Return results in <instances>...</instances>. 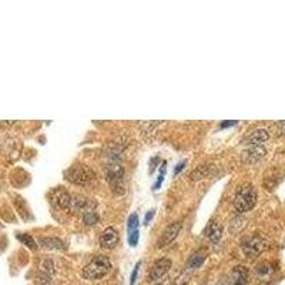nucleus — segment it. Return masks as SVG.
Returning a JSON list of instances; mask_svg holds the SVG:
<instances>
[{"label":"nucleus","instance_id":"obj_15","mask_svg":"<svg viewBox=\"0 0 285 285\" xmlns=\"http://www.w3.org/2000/svg\"><path fill=\"white\" fill-rule=\"evenodd\" d=\"M205 258H207L205 250H197V251H194L193 254L187 258L185 267H187L188 270H197V268H200V267L204 264Z\"/></svg>","mask_w":285,"mask_h":285},{"label":"nucleus","instance_id":"obj_12","mask_svg":"<svg viewBox=\"0 0 285 285\" xmlns=\"http://www.w3.org/2000/svg\"><path fill=\"white\" fill-rule=\"evenodd\" d=\"M51 203L54 204L56 207H59L61 210H69L71 204V195L70 193H67L63 188H56L53 194H51Z\"/></svg>","mask_w":285,"mask_h":285},{"label":"nucleus","instance_id":"obj_29","mask_svg":"<svg viewBox=\"0 0 285 285\" xmlns=\"http://www.w3.org/2000/svg\"><path fill=\"white\" fill-rule=\"evenodd\" d=\"M237 124V122H224L220 124V129H225V127H230V126H234Z\"/></svg>","mask_w":285,"mask_h":285},{"label":"nucleus","instance_id":"obj_23","mask_svg":"<svg viewBox=\"0 0 285 285\" xmlns=\"http://www.w3.org/2000/svg\"><path fill=\"white\" fill-rule=\"evenodd\" d=\"M129 243L132 247H136L137 243H139V230H136V231H133L129 234Z\"/></svg>","mask_w":285,"mask_h":285},{"label":"nucleus","instance_id":"obj_11","mask_svg":"<svg viewBox=\"0 0 285 285\" xmlns=\"http://www.w3.org/2000/svg\"><path fill=\"white\" fill-rule=\"evenodd\" d=\"M270 139V133L265 129H257L253 130L251 133H248L244 139L241 140L243 144H248V145H261L263 142H265Z\"/></svg>","mask_w":285,"mask_h":285},{"label":"nucleus","instance_id":"obj_5","mask_svg":"<svg viewBox=\"0 0 285 285\" xmlns=\"http://www.w3.org/2000/svg\"><path fill=\"white\" fill-rule=\"evenodd\" d=\"M265 247H267V241H265L261 235H253V237L247 238L244 243H243V245H241L243 253H244L245 257H248V258L258 257V255L264 251Z\"/></svg>","mask_w":285,"mask_h":285},{"label":"nucleus","instance_id":"obj_8","mask_svg":"<svg viewBox=\"0 0 285 285\" xmlns=\"http://www.w3.org/2000/svg\"><path fill=\"white\" fill-rule=\"evenodd\" d=\"M181 227H183V223H181V221H174V223H171V224L164 230L163 234L160 235L157 247H158V248H163L165 245L171 244L174 240L177 238L178 233L181 231Z\"/></svg>","mask_w":285,"mask_h":285},{"label":"nucleus","instance_id":"obj_27","mask_svg":"<svg viewBox=\"0 0 285 285\" xmlns=\"http://www.w3.org/2000/svg\"><path fill=\"white\" fill-rule=\"evenodd\" d=\"M154 214H155V211H154V210H150L148 213L145 214V217H144V224H148V223L151 221V218L154 217Z\"/></svg>","mask_w":285,"mask_h":285},{"label":"nucleus","instance_id":"obj_22","mask_svg":"<svg viewBox=\"0 0 285 285\" xmlns=\"http://www.w3.org/2000/svg\"><path fill=\"white\" fill-rule=\"evenodd\" d=\"M160 124H163V122H144L140 123V127H142L144 132H151V129L160 126Z\"/></svg>","mask_w":285,"mask_h":285},{"label":"nucleus","instance_id":"obj_1","mask_svg":"<svg viewBox=\"0 0 285 285\" xmlns=\"http://www.w3.org/2000/svg\"><path fill=\"white\" fill-rule=\"evenodd\" d=\"M112 261L106 255H96L92 261L83 268V278L86 280H100L110 273Z\"/></svg>","mask_w":285,"mask_h":285},{"label":"nucleus","instance_id":"obj_19","mask_svg":"<svg viewBox=\"0 0 285 285\" xmlns=\"http://www.w3.org/2000/svg\"><path fill=\"white\" fill-rule=\"evenodd\" d=\"M255 273L258 275H261V277H265V275L273 273V268H271V265L268 264V263H261V264L255 267Z\"/></svg>","mask_w":285,"mask_h":285},{"label":"nucleus","instance_id":"obj_9","mask_svg":"<svg viewBox=\"0 0 285 285\" xmlns=\"http://www.w3.org/2000/svg\"><path fill=\"white\" fill-rule=\"evenodd\" d=\"M265 154H267V150L263 144L261 145H250L241 154V160L247 164H254L260 161L261 158H264Z\"/></svg>","mask_w":285,"mask_h":285},{"label":"nucleus","instance_id":"obj_18","mask_svg":"<svg viewBox=\"0 0 285 285\" xmlns=\"http://www.w3.org/2000/svg\"><path fill=\"white\" fill-rule=\"evenodd\" d=\"M100 220V215L96 213V211H89V213L83 214V221L86 225H96Z\"/></svg>","mask_w":285,"mask_h":285},{"label":"nucleus","instance_id":"obj_10","mask_svg":"<svg viewBox=\"0 0 285 285\" xmlns=\"http://www.w3.org/2000/svg\"><path fill=\"white\" fill-rule=\"evenodd\" d=\"M204 235L210 243H218L223 237V224L218 220H211L204 230Z\"/></svg>","mask_w":285,"mask_h":285},{"label":"nucleus","instance_id":"obj_30","mask_svg":"<svg viewBox=\"0 0 285 285\" xmlns=\"http://www.w3.org/2000/svg\"><path fill=\"white\" fill-rule=\"evenodd\" d=\"M217 285H231V281L228 280V278H223V280H220Z\"/></svg>","mask_w":285,"mask_h":285},{"label":"nucleus","instance_id":"obj_2","mask_svg":"<svg viewBox=\"0 0 285 285\" xmlns=\"http://www.w3.org/2000/svg\"><path fill=\"white\" fill-rule=\"evenodd\" d=\"M257 200H258V194H257L254 185H251V184L243 185L235 194V211L238 214H243L253 210L254 205L257 204Z\"/></svg>","mask_w":285,"mask_h":285},{"label":"nucleus","instance_id":"obj_6","mask_svg":"<svg viewBox=\"0 0 285 285\" xmlns=\"http://www.w3.org/2000/svg\"><path fill=\"white\" fill-rule=\"evenodd\" d=\"M97 207V203L96 200L93 198H89V197H84V195H71V204H70V211L73 213H89V211H94Z\"/></svg>","mask_w":285,"mask_h":285},{"label":"nucleus","instance_id":"obj_7","mask_svg":"<svg viewBox=\"0 0 285 285\" xmlns=\"http://www.w3.org/2000/svg\"><path fill=\"white\" fill-rule=\"evenodd\" d=\"M171 265H173V263H171L170 258H160V260H157V261L151 265L150 271H148V280H150L151 283L158 281L160 278H163L164 275L170 271Z\"/></svg>","mask_w":285,"mask_h":285},{"label":"nucleus","instance_id":"obj_4","mask_svg":"<svg viewBox=\"0 0 285 285\" xmlns=\"http://www.w3.org/2000/svg\"><path fill=\"white\" fill-rule=\"evenodd\" d=\"M106 177L112 184L113 191L116 194H123V177L124 168L120 163H109L106 168Z\"/></svg>","mask_w":285,"mask_h":285},{"label":"nucleus","instance_id":"obj_31","mask_svg":"<svg viewBox=\"0 0 285 285\" xmlns=\"http://www.w3.org/2000/svg\"><path fill=\"white\" fill-rule=\"evenodd\" d=\"M155 285H168V283H158V284Z\"/></svg>","mask_w":285,"mask_h":285},{"label":"nucleus","instance_id":"obj_21","mask_svg":"<svg viewBox=\"0 0 285 285\" xmlns=\"http://www.w3.org/2000/svg\"><path fill=\"white\" fill-rule=\"evenodd\" d=\"M139 227V215L137 214H132L130 218H129V234L136 231Z\"/></svg>","mask_w":285,"mask_h":285},{"label":"nucleus","instance_id":"obj_3","mask_svg":"<svg viewBox=\"0 0 285 285\" xmlns=\"http://www.w3.org/2000/svg\"><path fill=\"white\" fill-rule=\"evenodd\" d=\"M64 175L70 183L77 184V185H86V184L92 183L93 180L96 178V173L89 165H84V164L71 165L69 170H66Z\"/></svg>","mask_w":285,"mask_h":285},{"label":"nucleus","instance_id":"obj_16","mask_svg":"<svg viewBox=\"0 0 285 285\" xmlns=\"http://www.w3.org/2000/svg\"><path fill=\"white\" fill-rule=\"evenodd\" d=\"M39 245L46 250H66V244L57 237H43L39 238Z\"/></svg>","mask_w":285,"mask_h":285},{"label":"nucleus","instance_id":"obj_25","mask_svg":"<svg viewBox=\"0 0 285 285\" xmlns=\"http://www.w3.org/2000/svg\"><path fill=\"white\" fill-rule=\"evenodd\" d=\"M140 265H142V263H137L136 267H134V270H133L132 273V278H130V285L136 284V281H137V275H139V270H140Z\"/></svg>","mask_w":285,"mask_h":285},{"label":"nucleus","instance_id":"obj_14","mask_svg":"<svg viewBox=\"0 0 285 285\" xmlns=\"http://www.w3.org/2000/svg\"><path fill=\"white\" fill-rule=\"evenodd\" d=\"M214 171H215V165L214 164H203V165H198L197 168H194L190 178L193 181L204 180V178H208Z\"/></svg>","mask_w":285,"mask_h":285},{"label":"nucleus","instance_id":"obj_28","mask_svg":"<svg viewBox=\"0 0 285 285\" xmlns=\"http://www.w3.org/2000/svg\"><path fill=\"white\" fill-rule=\"evenodd\" d=\"M185 164H187V161L184 160V161H181L180 164H177V167H175V170H174V174L177 175L178 173H181V170H183L184 167H185Z\"/></svg>","mask_w":285,"mask_h":285},{"label":"nucleus","instance_id":"obj_13","mask_svg":"<svg viewBox=\"0 0 285 285\" xmlns=\"http://www.w3.org/2000/svg\"><path fill=\"white\" fill-rule=\"evenodd\" d=\"M119 231L114 228V227H109L106 228L100 235V244L103 248H107V250H112L116 245L119 244Z\"/></svg>","mask_w":285,"mask_h":285},{"label":"nucleus","instance_id":"obj_24","mask_svg":"<svg viewBox=\"0 0 285 285\" xmlns=\"http://www.w3.org/2000/svg\"><path fill=\"white\" fill-rule=\"evenodd\" d=\"M275 133L278 136H285V122H278L274 124Z\"/></svg>","mask_w":285,"mask_h":285},{"label":"nucleus","instance_id":"obj_26","mask_svg":"<svg viewBox=\"0 0 285 285\" xmlns=\"http://www.w3.org/2000/svg\"><path fill=\"white\" fill-rule=\"evenodd\" d=\"M164 171H165V163H163L161 171H160V175H158V180H157V183L154 184V190H158V188H160V185H161V183H163Z\"/></svg>","mask_w":285,"mask_h":285},{"label":"nucleus","instance_id":"obj_20","mask_svg":"<svg viewBox=\"0 0 285 285\" xmlns=\"http://www.w3.org/2000/svg\"><path fill=\"white\" fill-rule=\"evenodd\" d=\"M17 238L20 240L23 244H26L29 248H31V250H36V248H37L36 241H34L29 234H17Z\"/></svg>","mask_w":285,"mask_h":285},{"label":"nucleus","instance_id":"obj_17","mask_svg":"<svg viewBox=\"0 0 285 285\" xmlns=\"http://www.w3.org/2000/svg\"><path fill=\"white\" fill-rule=\"evenodd\" d=\"M248 281H250L248 280V270L243 265L235 267L231 285H248Z\"/></svg>","mask_w":285,"mask_h":285}]
</instances>
